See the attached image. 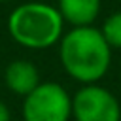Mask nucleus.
<instances>
[{"label":"nucleus","instance_id":"nucleus-2","mask_svg":"<svg viewBox=\"0 0 121 121\" xmlns=\"http://www.w3.org/2000/svg\"><path fill=\"white\" fill-rule=\"evenodd\" d=\"M62 23L57 8L42 2H28L9 13L8 32L23 47L45 49L60 40Z\"/></svg>","mask_w":121,"mask_h":121},{"label":"nucleus","instance_id":"nucleus-1","mask_svg":"<svg viewBox=\"0 0 121 121\" xmlns=\"http://www.w3.org/2000/svg\"><path fill=\"white\" fill-rule=\"evenodd\" d=\"M59 57L72 79L93 85L106 76L112 62V47L98 28L78 26L62 36Z\"/></svg>","mask_w":121,"mask_h":121},{"label":"nucleus","instance_id":"nucleus-7","mask_svg":"<svg viewBox=\"0 0 121 121\" xmlns=\"http://www.w3.org/2000/svg\"><path fill=\"white\" fill-rule=\"evenodd\" d=\"M100 32H102V36H104V40L108 42L110 47L121 49V11L112 13L104 21Z\"/></svg>","mask_w":121,"mask_h":121},{"label":"nucleus","instance_id":"nucleus-5","mask_svg":"<svg viewBox=\"0 0 121 121\" xmlns=\"http://www.w3.org/2000/svg\"><path fill=\"white\" fill-rule=\"evenodd\" d=\"M4 81H6V87L19 95V96H26L30 95L42 81H40V72L36 68L34 62L30 60H25V59H17V60H11L6 70H4Z\"/></svg>","mask_w":121,"mask_h":121},{"label":"nucleus","instance_id":"nucleus-8","mask_svg":"<svg viewBox=\"0 0 121 121\" xmlns=\"http://www.w3.org/2000/svg\"><path fill=\"white\" fill-rule=\"evenodd\" d=\"M0 121H11V112L6 102L0 100Z\"/></svg>","mask_w":121,"mask_h":121},{"label":"nucleus","instance_id":"nucleus-4","mask_svg":"<svg viewBox=\"0 0 121 121\" xmlns=\"http://www.w3.org/2000/svg\"><path fill=\"white\" fill-rule=\"evenodd\" d=\"M72 117L76 121H121V104L102 85H83L72 96Z\"/></svg>","mask_w":121,"mask_h":121},{"label":"nucleus","instance_id":"nucleus-6","mask_svg":"<svg viewBox=\"0 0 121 121\" xmlns=\"http://www.w3.org/2000/svg\"><path fill=\"white\" fill-rule=\"evenodd\" d=\"M59 13L74 28L91 26L100 11V0H59Z\"/></svg>","mask_w":121,"mask_h":121},{"label":"nucleus","instance_id":"nucleus-3","mask_svg":"<svg viewBox=\"0 0 121 121\" xmlns=\"http://www.w3.org/2000/svg\"><path fill=\"white\" fill-rule=\"evenodd\" d=\"M23 121H70L72 96L55 81H42L23 98Z\"/></svg>","mask_w":121,"mask_h":121}]
</instances>
